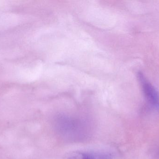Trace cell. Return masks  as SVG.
I'll use <instances>...</instances> for the list:
<instances>
[{
	"label": "cell",
	"mask_w": 159,
	"mask_h": 159,
	"mask_svg": "<svg viewBox=\"0 0 159 159\" xmlns=\"http://www.w3.org/2000/svg\"><path fill=\"white\" fill-rule=\"evenodd\" d=\"M137 77L148 102L153 108L159 110L158 91L142 72H138Z\"/></svg>",
	"instance_id": "obj_2"
},
{
	"label": "cell",
	"mask_w": 159,
	"mask_h": 159,
	"mask_svg": "<svg viewBox=\"0 0 159 159\" xmlns=\"http://www.w3.org/2000/svg\"><path fill=\"white\" fill-rule=\"evenodd\" d=\"M55 125L58 132L71 140L81 139L86 136L88 131V125L85 121L71 116H58Z\"/></svg>",
	"instance_id": "obj_1"
},
{
	"label": "cell",
	"mask_w": 159,
	"mask_h": 159,
	"mask_svg": "<svg viewBox=\"0 0 159 159\" xmlns=\"http://www.w3.org/2000/svg\"><path fill=\"white\" fill-rule=\"evenodd\" d=\"M114 154L104 150H80L66 155L65 159H114Z\"/></svg>",
	"instance_id": "obj_3"
}]
</instances>
